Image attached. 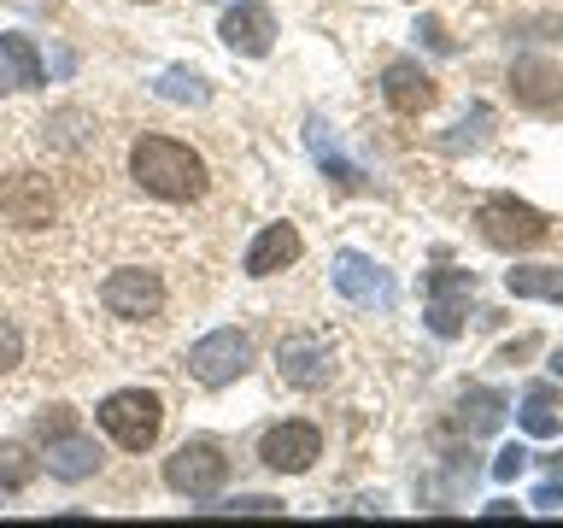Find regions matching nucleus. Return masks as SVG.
<instances>
[{
    "instance_id": "f257e3e1",
    "label": "nucleus",
    "mask_w": 563,
    "mask_h": 528,
    "mask_svg": "<svg viewBox=\"0 0 563 528\" xmlns=\"http://www.w3.org/2000/svg\"><path fill=\"white\" fill-rule=\"evenodd\" d=\"M130 170H135L141 188L158 194V200H170V206L206 194V158L194 147H183V141H170V135H141L135 153H130Z\"/></svg>"
},
{
    "instance_id": "f03ea898",
    "label": "nucleus",
    "mask_w": 563,
    "mask_h": 528,
    "mask_svg": "<svg viewBox=\"0 0 563 528\" xmlns=\"http://www.w3.org/2000/svg\"><path fill=\"white\" fill-rule=\"evenodd\" d=\"M475 229H482L487 246H499V253H522V246H540L552 235V218L522 200H510V194H493V200L475 206Z\"/></svg>"
},
{
    "instance_id": "7ed1b4c3",
    "label": "nucleus",
    "mask_w": 563,
    "mask_h": 528,
    "mask_svg": "<svg viewBox=\"0 0 563 528\" xmlns=\"http://www.w3.org/2000/svg\"><path fill=\"white\" fill-rule=\"evenodd\" d=\"M100 429L118 440L123 452H147L158 429H165V405H158V394H147V387H123V394H112L100 405Z\"/></svg>"
},
{
    "instance_id": "20e7f679",
    "label": "nucleus",
    "mask_w": 563,
    "mask_h": 528,
    "mask_svg": "<svg viewBox=\"0 0 563 528\" xmlns=\"http://www.w3.org/2000/svg\"><path fill=\"white\" fill-rule=\"evenodd\" d=\"M246 364H253V341H246L241 329H211L206 341L188 346V376L200 387H229L246 376Z\"/></svg>"
},
{
    "instance_id": "39448f33",
    "label": "nucleus",
    "mask_w": 563,
    "mask_h": 528,
    "mask_svg": "<svg viewBox=\"0 0 563 528\" xmlns=\"http://www.w3.org/2000/svg\"><path fill=\"white\" fill-rule=\"evenodd\" d=\"M165 482H170V493H183V499H211V493L229 482V458L211 447V440H188V447H176L165 458Z\"/></svg>"
},
{
    "instance_id": "423d86ee",
    "label": "nucleus",
    "mask_w": 563,
    "mask_h": 528,
    "mask_svg": "<svg viewBox=\"0 0 563 528\" xmlns=\"http://www.w3.org/2000/svg\"><path fill=\"white\" fill-rule=\"evenodd\" d=\"M276 376L288 387H299V394H317V387L334 382V346L323 334H288L276 346Z\"/></svg>"
},
{
    "instance_id": "0eeeda50",
    "label": "nucleus",
    "mask_w": 563,
    "mask_h": 528,
    "mask_svg": "<svg viewBox=\"0 0 563 528\" xmlns=\"http://www.w3.org/2000/svg\"><path fill=\"white\" fill-rule=\"evenodd\" d=\"M258 458H264V470H276V475H306L317 458H323V435H317L311 422H276V429L258 440Z\"/></svg>"
},
{
    "instance_id": "6e6552de",
    "label": "nucleus",
    "mask_w": 563,
    "mask_h": 528,
    "mask_svg": "<svg viewBox=\"0 0 563 528\" xmlns=\"http://www.w3.org/2000/svg\"><path fill=\"white\" fill-rule=\"evenodd\" d=\"M429 329L440 341L464 334V311H470V294H475V271H429Z\"/></svg>"
},
{
    "instance_id": "1a4fd4ad",
    "label": "nucleus",
    "mask_w": 563,
    "mask_h": 528,
    "mask_svg": "<svg viewBox=\"0 0 563 528\" xmlns=\"http://www.w3.org/2000/svg\"><path fill=\"white\" fill-rule=\"evenodd\" d=\"M53 183L47 176H35V170H18V176H7L0 183V218L7 223H18V229H42V223H53Z\"/></svg>"
},
{
    "instance_id": "9d476101",
    "label": "nucleus",
    "mask_w": 563,
    "mask_h": 528,
    "mask_svg": "<svg viewBox=\"0 0 563 528\" xmlns=\"http://www.w3.org/2000/svg\"><path fill=\"white\" fill-rule=\"evenodd\" d=\"M334 288H341L352 306H364V311H387V306H394V276H387L382 264H369L364 253H341V258H334Z\"/></svg>"
},
{
    "instance_id": "9b49d317",
    "label": "nucleus",
    "mask_w": 563,
    "mask_h": 528,
    "mask_svg": "<svg viewBox=\"0 0 563 528\" xmlns=\"http://www.w3.org/2000/svg\"><path fill=\"white\" fill-rule=\"evenodd\" d=\"M100 306L112 317H158V306H165V282H158L153 271H112L100 288Z\"/></svg>"
},
{
    "instance_id": "f8f14e48",
    "label": "nucleus",
    "mask_w": 563,
    "mask_h": 528,
    "mask_svg": "<svg viewBox=\"0 0 563 528\" xmlns=\"http://www.w3.org/2000/svg\"><path fill=\"white\" fill-rule=\"evenodd\" d=\"M218 35H223L229 53L264 59V53H271V42H276V18H271V7H229L223 24H218Z\"/></svg>"
},
{
    "instance_id": "ddd939ff",
    "label": "nucleus",
    "mask_w": 563,
    "mask_h": 528,
    "mask_svg": "<svg viewBox=\"0 0 563 528\" xmlns=\"http://www.w3.org/2000/svg\"><path fill=\"white\" fill-rule=\"evenodd\" d=\"M382 95H387V106H394L399 118H422L434 106V77L417 59H394L387 77H382Z\"/></svg>"
},
{
    "instance_id": "4468645a",
    "label": "nucleus",
    "mask_w": 563,
    "mask_h": 528,
    "mask_svg": "<svg viewBox=\"0 0 563 528\" xmlns=\"http://www.w3.org/2000/svg\"><path fill=\"white\" fill-rule=\"evenodd\" d=\"M510 95L522 106H534V112H552L563 100V70L552 59H517L510 65Z\"/></svg>"
},
{
    "instance_id": "2eb2a0df",
    "label": "nucleus",
    "mask_w": 563,
    "mask_h": 528,
    "mask_svg": "<svg viewBox=\"0 0 563 528\" xmlns=\"http://www.w3.org/2000/svg\"><path fill=\"white\" fill-rule=\"evenodd\" d=\"M0 82H7V88H42V82H47L42 53H35L30 35L0 30Z\"/></svg>"
},
{
    "instance_id": "dca6fc26",
    "label": "nucleus",
    "mask_w": 563,
    "mask_h": 528,
    "mask_svg": "<svg viewBox=\"0 0 563 528\" xmlns=\"http://www.w3.org/2000/svg\"><path fill=\"white\" fill-rule=\"evenodd\" d=\"M294 258H299V229L294 223H271L253 241V253H246V276H276V271H288Z\"/></svg>"
},
{
    "instance_id": "f3484780",
    "label": "nucleus",
    "mask_w": 563,
    "mask_h": 528,
    "mask_svg": "<svg viewBox=\"0 0 563 528\" xmlns=\"http://www.w3.org/2000/svg\"><path fill=\"white\" fill-rule=\"evenodd\" d=\"M47 470L59 475V482H88V475L100 470V447L70 429V435H59V440H47Z\"/></svg>"
},
{
    "instance_id": "a211bd4d",
    "label": "nucleus",
    "mask_w": 563,
    "mask_h": 528,
    "mask_svg": "<svg viewBox=\"0 0 563 528\" xmlns=\"http://www.w3.org/2000/svg\"><path fill=\"white\" fill-rule=\"evenodd\" d=\"M505 394H493V387H470L464 399H457V429H464L470 440L475 435H493V429H505Z\"/></svg>"
},
{
    "instance_id": "6ab92c4d",
    "label": "nucleus",
    "mask_w": 563,
    "mask_h": 528,
    "mask_svg": "<svg viewBox=\"0 0 563 528\" xmlns=\"http://www.w3.org/2000/svg\"><path fill=\"white\" fill-rule=\"evenodd\" d=\"M558 405H563V394L558 387H528V399H522V411H517V422L534 440H552L558 429H563V417H558Z\"/></svg>"
},
{
    "instance_id": "aec40b11",
    "label": "nucleus",
    "mask_w": 563,
    "mask_h": 528,
    "mask_svg": "<svg viewBox=\"0 0 563 528\" xmlns=\"http://www.w3.org/2000/svg\"><path fill=\"white\" fill-rule=\"evenodd\" d=\"M311 153H317V165H323L341 188H364V170L352 165L341 147H334V135H329V123H323V118H311Z\"/></svg>"
},
{
    "instance_id": "412c9836",
    "label": "nucleus",
    "mask_w": 563,
    "mask_h": 528,
    "mask_svg": "<svg viewBox=\"0 0 563 528\" xmlns=\"http://www.w3.org/2000/svg\"><path fill=\"white\" fill-rule=\"evenodd\" d=\"M505 288L517 299H552V306H563V271L558 264H528V271H510Z\"/></svg>"
},
{
    "instance_id": "4be33fe9",
    "label": "nucleus",
    "mask_w": 563,
    "mask_h": 528,
    "mask_svg": "<svg viewBox=\"0 0 563 528\" xmlns=\"http://www.w3.org/2000/svg\"><path fill=\"white\" fill-rule=\"evenodd\" d=\"M35 470H42V458H30V447H18V440H0V487H7V493L30 487Z\"/></svg>"
},
{
    "instance_id": "5701e85b",
    "label": "nucleus",
    "mask_w": 563,
    "mask_h": 528,
    "mask_svg": "<svg viewBox=\"0 0 563 528\" xmlns=\"http://www.w3.org/2000/svg\"><path fill=\"white\" fill-rule=\"evenodd\" d=\"M158 95H165V100H188V106H200V100H206V82L194 77V70H165V77H158Z\"/></svg>"
},
{
    "instance_id": "b1692460",
    "label": "nucleus",
    "mask_w": 563,
    "mask_h": 528,
    "mask_svg": "<svg viewBox=\"0 0 563 528\" xmlns=\"http://www.w3.org/2000/svg\"><path fill=\"white\" fill-rule=\"evenodd\" d=\"M206 510H223V517H282V499H264V493H241V499H223V505H206Z\"/></svg>"
},
{
    "instance_id": "393cba45",
    "label": "nucleus",
    "mask_w": 563,
    "mask_h": 528,
    "mask_svg": "<svg viewBox=\"0 0 563 528\" xmlns=\"http://www.w3.org/2000/svg\"><path fill=\"white\" fill-rule=\"evenodd\" d=\"M70 429H77V411H70V405H47V411L35 417V440H42V447L59 440V435H70Z\"/></svg>"
},
{
    "instance_id": "a878e982",
    "label": "nucleus",
    "mask_w": 563,
    "mask_h": 528,
    "mask_svg": "<svg viewBox=\"0 0 563 528\" xmlns=\"http://www.w3.org/2000/svg\"><path fill=\"white\" fill-rule=\"evenodd\" d=\"M18 359H24V334H18L7 317H0V376H7V370H18Z\"/></svg>"
},
{
    "instance_id": "bb28decb",
    "label": "nucleus",
    "mask_w": 563,
    "mask_h": 528,
    "mask_svg": "<svg viewBox=\"0 0 563 528\" xmlns=\"http://www.w3.org/2000/svg\"><path fill=\"white\" fill-rule=\"evenodd\" d=\"M522 470H528V452L522 447H505L499 458H493V482H517Z\"/></svg>"
},
{
    "instance_id": "cd10ccee",
    "label": "nucleus",
    "mask_w": 563,
    "mask_h": 528,
    "mask_svg": "<svg viewBox=\"0 0 563 528\" xmlns=\"http://www.w3.org/2000/svg\"><path fill=\"white\" fill-rule=\"evenodd\" d=\"M534 510H563V482H545V487H534Z\"/></svg>"
},
{
    "instance_id": "c85d7f7f",
    "label": "nucleus",
    "mask_w": 563,
    "mask_h": 528,
    "mask_svg": "<svg viewBox=\"0 0 563 528\" xmlns=\"http://www.w3.org/2000/svg\"><path fill=\"white\" fill-rule=\"evenodd\" d=\"M417 35H422V42H429V47H440V53L452 47V42H446V30H440L434 18H417Z\"/></svg>"
},
{
    "instance_id": "c756f323",
    "label": "nucleus",
    "mask_w": 563,
    "mask_h": 528,
    "mask_svg": "<svg viewBox=\"0 0 563 528\" xmlns=\"http://www.w3.org/2000/svg\"><path fill=\"white\" fill-rule=\"evenodd\" d=\"M534 346H540L534 334H522V341H510V346L499 352V364H522V359H528V352H534Z\"/></svg>"
},
{
    "instance_id": "7c9ffc66",
    "label": "nucleus",
    "mask_w": 563,
    "mask_h": 528,
    "mask_svg": "<svg viewBox=\"0 0 563 528\" xmlns=\"http://www.w3.org/2000/svg\"><path fill=\"white\" fill-rule=\"evenodd\" d=\"M545 370H552V376H563V346L552 352V364H545Z\"/></svg>"
},
{
    "instance_id": "2f4dec72",
    "label": "nucleus",
    "mask_w": 563,
    "mask_h": 528,
    "mask_svg": "<svg viewBox=\"0 0 563 528\" xmlns=\"http://www.w3.org/2000/svg\"><path fill=\"white\" fill-rule=\"evenodd\" d=\"M545 464H552V470H563V452H552V458H545Z\"/></svg>"
}]
</instances>
